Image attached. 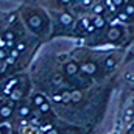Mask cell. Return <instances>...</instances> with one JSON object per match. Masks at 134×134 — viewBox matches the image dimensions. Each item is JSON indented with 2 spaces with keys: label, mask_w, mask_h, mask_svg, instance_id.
I'll list each match as a JSON object with an SVG mask.
<instances>
[{
  "label": "cell",
  "mask_w": 134,
  "mask_h": 134,
  "mask_svg": "<svg viewBox=\"0 0 134 134\" xmlns=\"http://www.w3.org/2000/svg\"><path fill=\"white\" fill-rule=\"evenodd\" d=\"M20 16H22V22L25 24V27L36 36H45L52 31L50 28V19L45 14L44 9L34 6V5H24L19 9Z\"/></svg>",
  "instance_id": "1"
},
{
  "label": "cell",
  "mask_w": 134,
  "mask_h": 134,
  "mask_svg": "<svg viewBox=\"0 0 134 134\" xmlns=\"http://www.w3.org/2000/svg\"><path fill=\"white\" fill-rule=\"evenodd\" d=\"M30 103L34 109L44 117V115H52L53 114V106L50 100L47 98V95L44 92H39V91H34L30 97Z\"/></svg>",
  "instance_id": "2"
},
{
  "label": "cell",
  "mask_w": 134,
  "mask_h": 134,
  "mask_svg": "<svg viewBox=\"0 0 134 134\" xmlns=\"http://www.w3.org/2000/svg\"><path fill=\"white\" fill-rule=\"evenodd\" d=\"M92 83H94L92 78L87 76V75H84L81 70H80L76 75H73V76L69 78V84H70L73 89H80V91H86V89L92 87Z\"/></svg>",
  "instance_id": "3"
},
{
  "label": "cell",
  "mask_w": 134,
  "mask_h": 134,
  "mask_svg": "<svg viewBox=\"0 0 134 134\" xmlns=\"http://www.w3.org/2000/svg\"><path fill=\"white\" fill-rule=\"evenodd\" d=\"M78 64H80V70H81L84 75L91 76V78H97L98 73L103 72L100 64H98L97 61H94V59H86V61H81V63H78ZM103 73H104V72H103Z\"/></svg>",
  "instance_id": "4"
},
{
  "label": "cell",
  "mask_w": 134,
  "mask_h": 134,
  "mask_svg": "<svg viewBox=\"0 0 134 134\" xmlns=\"http://www.w3.org/2000/svg\"><path fill=\"white\" fill-rule=\"evenodd\" d=\"M119 61H120V56H117V53H109V55H106V56L101 59L98 64H100L101 70H103L104 73H109V72H112V70L117 67Z\"/></svg>",
  "instance_id": "5"
},
{
  "label": "cell",
  "mask_w": 134,
  "mask_h": 134,
  "mask_svg": "<svg viewBox=\"0 0 134 134\" xmlns=\"http://www.w3.org/2000/svg\"><path fill=\"white\" fill-rule=\"evenodd\" d=\"M17 131L19 134H42L41 128L37 125H33L28 119L17 120Z\"/></svg>",
  "instance_id": "6"
},
{
  "label": "cell",
  "mask_w": 134,
  "mask_h": 134,
  "mask_svg": "<svg viewBox=\"0 0 134 134\" xmlns=\"http://www.w3.org/2000/svg\"><path fill=\"white\" fill-rule=\"evenodd\" d=\"M14 111H16V104L14 101L8 100V101H3L0 104V120L2 122H8L14 117Z\"/></svg>",
  "instance_id": "7"
},
{
  "label": "cell",
  "mask_w": 134,
  "mask_h": 134,
  "mask_svg": "<svg viewBox=\"0 0 134 134\" xmlns=\"http://www.w3.org/2000/svg\"><path fill=\"white\" fill-rule=\"evenodd\" d=\"M33 111H34V108L31 106V103L19 101V104H16L14 115L17 117V120H20V119H30V115L33 114Z\"/></svg>",
  "instance_id": "8"
},
{
  "label": "cell",
  "mask_w": 134,
  "mask_h": 134,
  "mask_svg": "<svg viewBox=\"0 0 134 134\" xmlns=\"http://www.w3.org/2000/svg\"><path fill=\"white\" fill-rule=\"evenodd\" d=\"M78 72H80V64L75 59H67L63 64V73H64L66 78H70V76L76 75Z\"/></svg>",
  "instance_id": "9"
},
{
  "label": "cell",
  "mask_w": 134,
  "mask_h": 134,
  "mask_svg": "<svg viewBox=\"0 0 134 134\" xmlns=\"http://www.w3.org/2000/svg\"><path fill=\"white\" fill-rule=\"evenodd\" d=\"M92 24H94V27H95V30H104L106 27H108V19L104 17V16H92Z\"/></svg>",
  "instance_id": "10"
},
{
  "label": "cell",
  "mask_w": 134,
  "mask_h": 134,
  "mask_svg": "<svg viewBox=\"0 0 134 134\" xmlns=\"http://www.w3.org/2000/svg\"><path fill=\"white\" fill-rule=\"evenodd\" d=\"M91 13H92V16H106V8H104V5H103V2H97V3H94L92 5V8H91Z\"/></svg>",
  "instance_id": "11"
},
{
  "label": "cell",
  "mask_w": 134,
  "mask_h": 134,
  "mask_svg": "<svg viewBox=\"0 0 134 134\" xmlns=\"http://www.w3.org/2000/svg\"><path fill=\"white\" fill-rule=\"evenodd\" d=\"M8 53H9V50H8L6 47H2V48H0V63H5V61H6Z\"/></svg>",
  "instance_id": "12"
},
{
  "label": "cell",
  "mask_w": 134,
  "mask_h": 134,
  "mask_svg": "<svg viewBox=\"0 0 134 134\" xmlns=\"http://www.w3.org/2000/svg\"><path fill=\"white\" fill-rule=\"evenodd\" d=\"M0 134H11V126L8 123H0Z\"/></svg>",
  "instance_id": "13"
},
{
  "label": "cell",
  "mask_w": 134,
  "mask_h": 134,
  "mask_svg": "<svg viewBox=\"0 0 134 134\" xmlns=\"http://www.w3.org/2000/svg\"><path fill=\"white\" fill-rule=\"evenodd\" d=\"M125 2H126V0H112V3L115 5V8H117L119 11H120V8H123V5H125Z\"/></svg>",
  "instance_id": "14"
},
{
  "label": "cell",
  "mask_w": 134,
  "mask_h": 134,
  "mask_svg": "<svg viewBox=\"0 0 134 134\" xmlns=\"http://www.w3.org/2000/svg\"><path fill=\"white\" fill-rule=\"evenodd\" d=\"M0 94H2V87H0Z\"/></svg>",
  "instance_id": "15"
},
{
  "label": "cell",
  "mask_w": 134,
  "mask_h": 134,
  "mask_svg": "<svg viewBox=\"0 0 134 134\" xmlns=\"http://www.w3.org/2000/svg\"><path fill=\"white\" fill-rule=\"evenodd\" d=\"M13 134H17V133H13Z\"/></svg>",
  "instance_id": "16"
}]
</instances>
